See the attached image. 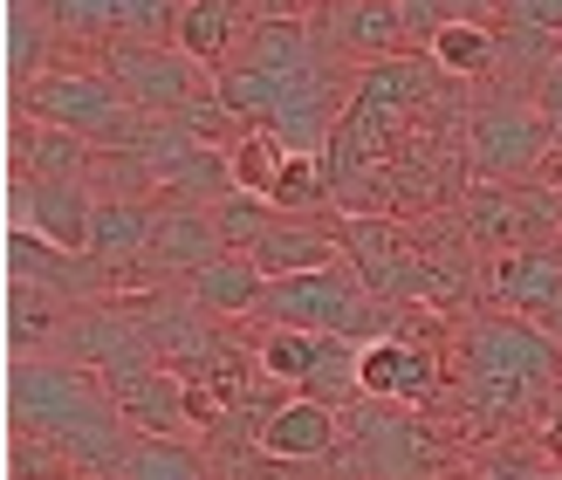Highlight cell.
<instances>
[{"label": "cell", "instance_id": "obj_1", "mask_svg": "<svg viewBox=\"0 0 562 480\" xmlns=\"http://www.w3.org/2000/svg\"><path fill=\"white\" fill-rule=\"evenodd\" d=\"M14 110H21V124L69 131L90 152H117V158L137 152V137H145V118L124 103V90L110 82L103 63H55L42 82L14 90Z\"/></svg>", "mask_w": 562, "mask_h": 480}, {"label": "cell", "instance_id": "obj_2", "mask_svg": "<svg viewBox=\"0 0 562 480\" xmlns=\"http://www.w3.org/2000/svg\"><path fill=\"white\" fill-rule=\"evenodd\" d=\"M555 158V137L542 124L536 97H487L467 110V172L487 179V186H521V179H542Z\"/></svg>", "mask_w": 562, "mask_h": 480}, {"label": "cell", "instance_id": "obj_3", "mask_svg": "<svg viewBox=\"0 0 562 480\" xmlns=\"http://www.w3.org/2000/svg\"><path fill=\"white\" fill-rule=\"evenodd\" d=\"M344 439L363 460V480H426L446 460V446L418 426V412H391L371 399H357V412L344 418Z\"/></svg>", "mask_w": 562, "mask_h": 480}, {"label": "cell", "instance_id": "obj_4", "mask_svg": "<svg viewBox=\"0 0 562 480\" xmlns=\"http://www.w3.org/2000/svg\"><path fill=\"white\" fill-rule=\"evenodd\" d=\"M453 364L432 344H412V336H378V344H357V391L371 405H398V412H426Z\"/></svg>", "mask_w": 562, "mask_h": 480}, {"label": "cell", "instance_id": "obj_5", "mask_svg": "<svg viewBox=\"0 0 562 480\" xmlns=\"http://www.w3.org/2000/svg\"><path fill=\"white\" fill-rule=\"evenodd\" d=\"M103 69H110V82L124 90V103L137 118H179L192 97L213 90V76L179 48H110Z\"/></svg>", "mask_w": 562, "mask_h": 480}, {"label": "cell", "instance_id": "obj_6", "mask_svg": "<svg viewBox=\"0 0 562 480\" xmlns=\"http://www.w3.org/2000/svg\"><path fill=\"white\" fill-rule=\"evenodd\" d=\"M323 35L336 55H363V69L391 63V55H412L398 0H344V8H323Z\"/></svg>", "mask_w": 562, "mask_h": 480}, {"label": "cell", "instance_id": "obj_7", "mask_svg": "<svg viewBox=\"0 0 562 480\" xmlns=\"http://www.w3.org/2000/svg\"><path fill=\"white\" fill-rule=\"evenodd\" d=\"M151 227H158V200H97V213H90V261L117 281V295L137 275V261H145Z\"/></svg>", "mask_w": 562, "mask_h": 480}, {"label": "cell", "instance_id": "obj_8", "mask_svg": "<svg viewBox=\"0 0 562 480\" xmlns=\"http://www.w3.org/2000/svg\"><path fill=\"white\" fill-rule=\"evenodd\" d=\"M21 192V227H35L42 241H55L63 254H90V213H97V192L90 179H69V186H35V179H14Z\"/></svg>", "mask_w": 562, "mask_h": 480}, {"label": "cell", "instance_id": "obj_9", "mask_svg": "<svg viewBox=\"0 0 562 480\" xmlns=\"http://www.w3.org/2000/svg\"><path fill=\"white\" fill-rule=\"evenodd\" d=\"M555 295H562V254L555 247H521V254L487 261V309H508V316L536 323Z\"/></svg>", "mask_w": 562, "mask_h": 480}, {"label": "cell", "instance_id": "obj_10", "mask_svg": "<svg viewBox=\"0 0 562 480\" xmlns=\"http://www.w3.org/2000/svg\"><path fill=\"white\" fill-rule=\"evenodd\" d=\"M344 446V412L323 405V399H289L268 426H261V454L281 467H308V460H329Z\"/></svg>", "mask_w": 562, "mask_h": 480}, {"label": "cell", "instance_id": "obj_11", "mask_svg": "<svg viewBox=\"0 0 562 480\" xmlns=\"http://www.w3.org/2000/svg\"><path fill=\"white\" fill-rule=\"evenodd\" d=\"M344 261V234L323 227V220H289V213H274V227L261 234L255 247V268L268 281H295V275H323Z\"/></svg>", "mask_w": 562, "mask_h": 480}, {"label": "cell", "instance_id": "obj_12", "mask_svg": "<svg viewBox=\"0 0 562 480\" xmlns=\"http://www.w3.org/2000/svg\"><path fill=\"white\" fill-rule=\"evenodd\" d=\"M453 227L473 241L481 261H501V254H521V200L515 186H487V179H467V192L453 200Z\"/></svg>", "mask_w": 562, "mask_h": 480}, {"label": "cell", "instance_id": "obj_13", "mask_svg": "<svg viewBox=\"0 0 562 480\" xmlns=\"http://www.w3.org/2000/svg\"><path fill=\"white\" fill-rule=\"evenodd\" d=\"M186 295L200 316L213 323H240V316H261V295H268V275L255 268V254H220L213 268H200L186 281Z\"/></svg>", "mask_w": 562, "mask_h": 480}, {"label": "cell", "instance_id": "obj_14", "mask_svg": "<svg viewBox=\"0 0 562 480\" xmlns=\"http://www.w3.org/2000/svg\"><path fill=\"white\" fill-rule=\"evenodd\" d=\"M329 357H336V336H308V330H268L255 336V364H261V378L281 384V391H295V399H308L316 391V378L329 371Z\"/></svg>", "mask_w": 562, "mask_h": 480}, {"label": "cell", "instance_id": "obj_15", "mask_svg": "<svg viewBox=\"0 0 562 480\" xmlns=\"http://www.w3.org/2000/svg\"><path fill=\"white\" fill-rule=\"evenodd\" d=\"M117 412H124L131 439H179L192 426V384L179 371H151L131 391H117Z\"/></svg>", "mask_w": 562, "mask_h": 480}, {"label": "cell", "instance_id": "obj_16", "mask_svg": "<svg viewBox=\"0 0 562 480\" xmlns=\"http://www.w3.org/2000/svg\"><path fill=\"white\" fill-rule=\"evenodd\" d=\"M240 35H247V8H234V0H179V55H192L206 76L234 63Z\"/></svg>", "mask_w": 562, "mask_h": 480}, {"label": "cell", "instance_id": "obj_17", "mask_svg": "<svg viewBox=\"0 0 562 480\" xmlns=\"http://www.w3.org/2000/svg\"><path fill=\"white\" fill-rule=\"evenodd\" d=\"M426 55H432V69L446 82H487L501 69V27L494 21H473V14H453Z\"/></svg>", "mask_w": 562, "mask_h": 480}, {"label": "cell", "instance_id": "obj_18", "mask_svg": "<svg viewBox=\"0 0 562 480\" xmlns=\"http://www.w3.org/2000/svg\"><path fill=\"white\" fill-rule=\"evenodd\" d=\"M76 316V302L48 295V289H14L8 281V364L21 357H55V336Z\"/></svg>", "mask_w": 562, "mask_h": 480}, {"label": "cell", "instance_id": "obj_19", "mask_svg": "<svg viewBox=\"0 0 562 480\" xmlns=\"http://www.w3.org/2000/svg\"><path fill=\"white\" fill-rule=\"evenodd\" d=\"M63 48V35H55L48 8H27V0H14V8H0V63H8V82L14 90H27V82H42V55Z\"/></svg>", "mask_w": 562, "mask_h": 480}, {"label": "cell", "instance_id": "obj_20", "mask_svg": "<svg viewBox=\"0 0 562 480\" xmlns=\"http://www.w3.org/2000/svg\"><path fill=\"white\" fill-rule=\"evenodd\" d=\"M124 480H213V473H206V454L186 439H137L124 460Z\"/></svg>", "mask_w": 562, "mask_h": 480}, {"label": "cell", "instance_id": "obj_21", "mask_svg": "<svg viewBox=\"0 0 562 480\" xmlns=\"http://www.w3.org/2000/svg\"><path fill=\"white\" fill-rule=\"evenodd\" d=\"M227 165H234V192H247V200H268L274 179H281V165H289V145H281V137H268V131H247L240 145L227 152Z\"/></svg>", "mask_w": 562, "mask_h": 480}, {"label": "cell", "instance_id": "obj_22", "mask_svg": "<svg viewBox=\"0 0 562 480\" xmlns=\"http://www.w3.org/2000/svg\"><path fill=\"white\" fill-rule=\"evenodd\" d=\"M172 124H179V131H186V137H192V145H200V152H234L240 137H247V124L234 118L227 103H220V90H206V97H192V103L179 110Z\"/></svg>", "mask_w": 562, "mask_h": 480}, {"label": "cell", "instance_id": "obj_23", "mask_svg": "<svg viewBox=\"0 0 562 480\" xmlns=\"http://www.w3.org/2000/svg\"><path fill=\"white\" fill-rule=\"evenodd\" d=\"M508 35H542V42H562V0H508L494 14Z\"/></svg>", "mask_w": 562, "mask_h": 480}, {"label": "cell", "instance_id": "obj_24", "mask_svg": "<svg viewBox=\"0 0 562 480\" xmlns=\"http://www.w3.org/2000/svg\"><path fill=\"white\" fill-rule=\"evenodd\" d=\"M536 110H542V124H549V137H555V152H562V63H549L542 76H536Z\"/></svg>", "mask_w": 562, "mask_h": 480}, {"label": "cell", "instance_id": "obj_25", "mask_svg": "<svg viewBox=\"0 0 562 480\" xmlns=\"http://www.w3.org/2000/svg\"><path fill=\"white\" fill-rule=\"evenodd\" d=\"M555 254H562V247H555Z\"/></svg>", "mask_w": 562, "mask_h": 480}]
</instances>
